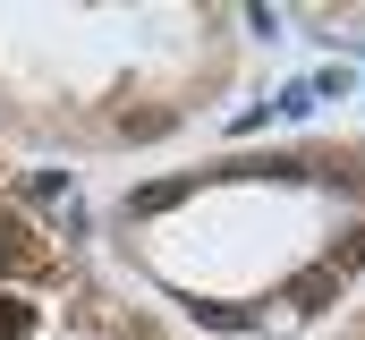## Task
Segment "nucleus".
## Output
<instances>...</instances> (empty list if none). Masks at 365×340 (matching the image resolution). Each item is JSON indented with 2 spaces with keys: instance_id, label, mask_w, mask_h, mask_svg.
Returning <instances> with one entry per match:
<instances>
[{
  "instance_id": "f257e3e1",
  "label": "nucleus",
  "mask_w": 365,
  "mask_h": 340,
  "mask_svg": "<svg viewBox=\"0 0 365 340\" xmlns=\"http://www.w3.org/2000/svg\"><path fill=\"white\" fill-rule=\"evenodd\" d=\"M357 264H365V230H340V239L314 255V264H306L280 298H289L297 315H323V306H340V289H349V272H357Z\"/></svg>"
},
{
  "instance_id": "f03ea898",
  "label": "nucleus",
  "mask_w": 365,
  "mask_h": 340,
  "mask_svg": "<svg viewBox=\"0 0 365 340\" xmlns=\"http://www.w3.org/2000/svg\"><path fill=\"white\" fill-rule=\"evenodd\" d=\"M34 264H43V247H34V230L0 213V272H34Z\"/></svg>"
},
{
  "instance_id": "7ed1b4c3",
  "label": "nucleus",
  "mask_w": 365,
  "mask_h": 340,
  "mask_svg": "<svg viewBox=\"0 0 365 340\" xmlns=\"http://www.w3.org/2000/svg\"><path fill=\"white\" fill-rule=\"evenodd\" d=\"M187 196H195V179H153V187L128 196V213H170V204H187Z\"/></svg>"
},
{
  "instance_id": "20e7f679",
  "label": "nucleus",
  "mask_w": 365,
  "mask_h": 340,
  "mask_svg": "<svg viewBox=\"0 0 365 340\" xmlns=\"http://www.w3.org/2000/svg\"><path fill=\"white\" fill-rule=\"evenodd\" d=\"M34 332V306L26 298H0V340H26Z\"/></svg>"
},
{
  "instance_id": "39448f33",
  "label": "nucleus",
  "mask_w": 365,
  "mask_h": 340,
  "mask_svg": "<svg viewBox=\"0 0 365 340\" xmlns=\"http://www.w3.org/2000/svg\"><path fill=\"white\" fill-rule=\"evenodd\" d=\"M195 315H204V324H221V332H255V315H247V306H195Z\"/></svg>"
},
{
  "instance_id": "423d86ee",
  "label": "nucleus",
  "mask_w": 365,
  "mask_h": 340,
  "mask_svg": "<svg viewBox=\"0 0 365 340\" xmlns=\"http://www.w3.org/2000/svg\"><path fill=\"white\" fill-rule=\"evenodd\" d=\"M119 128H128V136H162V128H170V111H128Z\"/></svg>"
}]
</instances>
